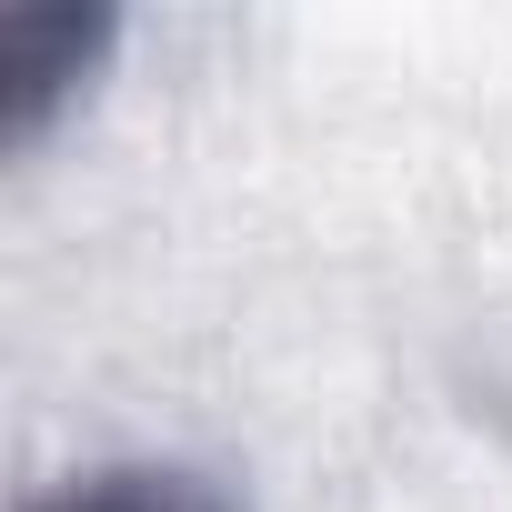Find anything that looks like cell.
Masks as SVG:
<instances>
[{
    "instance_id": "cell-2",
    "label": "cell",
    "mask_w": 512,
    "mask_h": 512,
    "mask_svg": "<svg viewBox=\"0 0 512 512\" xmlns=\"http://www.w3.org/2000/svg\"><path fill=\"white\" fill-rule=\"evenodd\" d=\"M21 512H241L221 482H201V472H161V462H111V472H91V482H61V492H41V502H21Z\"/></svg>"
},
{
    "instance_id": "cell-1",
    "label": "cell",
    "mask_w": 512,
    "mask_h": 512,
    "mask_svg": "<svg viewBox=\"0 0 512 512\" xmlns=\"http://www.w3.org/2000/svg\"><path fill=\"white\" fill-rule=\"evenodd\" d=\"M101 51H111V11H11L0 21V111H11V141H41L51 111L91 81Z\"/></svg>"
}]
</instances>
